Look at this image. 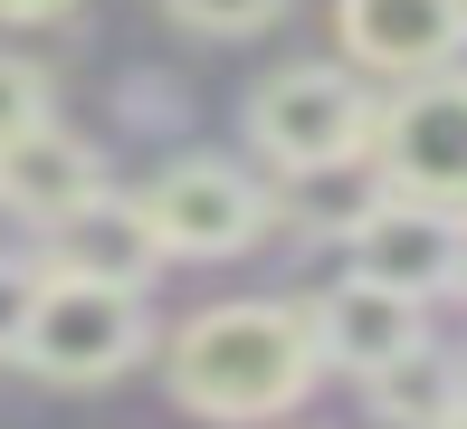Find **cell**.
I'll return each instance as SVG.
<instances>
[{"label": "cell", "mask_w": 467, "mask_h": 429, "mask_svg": "<svg viewBox=\"0 0 467 429\" xmlns=\"http://www.w3.org/2000/svg\"><path fill=\"white\" fill-rule=\"evenodd\" d=\"M172 392L201 420H277L315 392V325L296 306H210L172 334Z\"/></svg>", "instance_id": "6da1fadb"}, {"label": "cell", "mask_w": 467, "mask_h": 429, "mask_svg": "<svg viewBox=\"0 0 467 429\" xmlns=\"http://www.w3.org/2000/svg\"><path fill=\"white\" fill-rule=\"evenodd\" d=\"M143 343H153L143 287H105V277L48 267L38 315H29V334H19V362L48 372V382H115L124 362H143Z\"/></svg>", "instance_id": "7a4b0ae2"}, {"label": "cell", "mask_w": 467, "mask_h": 429, "mask_svg": "<svg viewBox=\"0 0 467 429\" xmlns=\"http://www.w3.org/2000/svg\"><path fill=\"white\" fill-rule=\"evenodd\" d=\"M372 124H381V105L344 68H286V77H267L258 96H248V134H258V153L277 172L372 153Z\"/></svg>", "instance_id": "3957f363"}, {"label": "cell", "mask_w": 467, "mask_h": 429, "mask_svg": "<svg viewBox=\"0 0 467 429\" xmlns=\"http://www.w3.org/2000/svg\"><path fill=\"white\" fill-rule=\"evenodd\" d=\"M372 162L391 191L439 210H467V77H410L372 124Z\"/></svg>", "instance_id": "277c9868"}, {"label": "cell", "mask_w": 467, "mask_h": 429, "mask_svg": "<svg viewBox=\"0 0 467 429\" xmlns=\"http://www.w3.org/2000/svg\"><path fill=\"white\" fill-rule=\"evenodd\" d=\"M134 201H143V220L162 229V248H172V257H229V248H248L267 220H277L267 182H248V172L220 162V153L162 162L153 182L134 191Z\"/></svg>", "instance_id": "5b68a950"}, {"label": "cell", "mask_w": 467, "mask_h": 429, "mask_svg": "<svg viewBox=\"0 0 467 429\" xmlns=\"http://www.w3.org/2000/svg\"><path fill=\"white\" fill-rule=\"evenodd\" d=\"M344 248H353V277H381V287L420 296V306L439 287H458V210L410 201V191H381Z\"/></svg>", "instance_id": "8992f818"}, {"label": "cell", "mask_w": 467, "mask_h": 429, "mask_svg": "<svg viewBox=\"0 0 467 429\" xmlns=\"http://www.w3.org/2000/svg\"><path fill=\"white\" fill-rule=\"evenodd\" d=\"M334 29H344V58L372 77H439L467 48V10L458 0H334Z\"/></svg>", "instance_id": "52a82bcc"}, {"label": "cell", "mask_w": 467, "mask_h": 429, "mask_svg": "<svg viewBox=\"0 0 467 429\" xmlns=\"http://www.w3.org/2000/svg\"><path fill=\"white\" fill-rule=\"evenodd\" d=\"M306 325H315V362H334V372H381V362H400L410 343H430L420 334V296H400V287H381V277H344V287H325L306 306Z\"/></svg>", "instance_id": "ba28073f"}, {"label": "cell", "mask_w": 467, "mask_h": 429, "mask_svg": "<svg viewBox=\"0 0 467 429\" xmlns=\"http://www.w3.org/2000/svg\"><path fill=\"white\" fill-rule=\"evenodd\" d=\"M162 257H172V248H162V229L143 220V201H124V191H87L67 220H48V267H67V277L153 287Z\"/></svg>", "instance_id": "9c48e42d"}, {"label": "cell", "mask_w": 467, "mask_h": 429, "mask_svg": "<svg viewBox=\"0 0 467 429\" xmlns=\"http://www.w3.org/2000/svg\"><path fill=\"white\" fill-rule=\"evenodd\" d=\"M87 191H105L96 153L77 134H57V124H38V134H19L10 153H0V201L29 210V220H67Z\"/></svg>", "instance_id": "30bf717a"}, {"label": "cell", "mask_w": 467, "mask_h": 429, "mask_svg": "<svg viewBox=\"0 0 467 429\" xmlns=\"http://www.w3.org/2000/svg\"><path fill=\"white\" fill-rule=\"evenodd\" d=\"M458 411H467V382L439 343H410L400 362L372 372V420L381 429H458Z\"/></svg>", "instance_id": "8fae6325"}, {"label": "cell", "mask_w": 467, "mask_h": 429, "mask_svg": "<svg viewBox=\"0 0 467 429\" xmlns=\"http://www.w3.org/2000/svg\"><path fill=\"white\" fill-rule=\"evenodd\" d=\"M381 162L372 153H353V162H315V172H296L286 182V220L296 229H315V239H353L363 229V210L381 201Z\"/></svg>", "instance_id": "7c38bea8"}, {"label": "cell", "mask_w": 467, "mask_h": 429, "mask_svg": "<svg viewBox=\"0 0 467 429\" xmlns=\"http://www.w3.org/2000/svg\"><path fill=\"white\" fill-rule=\"evenodd\" d=\"M38 124H48V77L0 48V153H10L19 134H38Z\"/></svg>", "instance_id": "4fadbf2b"}, {"label": "cell", "mask_w": 467, "mask_h": 429, "mask_svg": "<svg viewBox=\"0 0 467 429\" xmlns=\"http://www.w3.org/2000/svg\"><path fill=\"white\" fill-rule=\"evenodd\" d=\"M162 10H172L182 29H201V38H258L286 0H162Z\"/></svg>", "instance_id": "5bb4252c"}, {"label": "cell", "mask_w": 467, "mask_h": 429, "mask_svg": "<svg viewBox=\"0 0 467 429\" xmlns=\"http://www.w3.org/2000/svg\"><path fill=\"white\" fill-rule=\"evenodd\" d=\"M38 287H48V267L0 257V353H19V334H29V315H38Z\"/></svg>", "instance_id": "9a60e30c"}, {"label": "cell", "mask_w": 467, "mask_h": 429, "mask_svg": "<svg viewBox=\"0 0 467 429\" xmlns=\"http://www.w3.org/2000/svg\"><path fill=\"white\" fill-rule=\"evenodd\" d=\"M77 0H0V19H67Z\"/></svg>", "instance_id": "2e32d148"}, {"label": "cell", "mask_w": 467, "mask_h": 429, "mask_svg": "<svg viewBox=\"0 0 467 429\" xmlns=\"http://www.w3.org/2000/svg\"><path fill=\"white\" fill-rule=\"evenodd\" d=\"M458 287H467V210H458Z\"/></svg>", "instance_id": "e0dca14e"}, {"label": "cell", "mask_w": 467, "mask_h": 429, "mask_svg": "<svg viewBox=\"0 0 467 429\" xmlns=\"http://www.w3.org/2000/svg\"><path fill=\"white\" fill-rule=\"evenodd\" d=\"M458 429H467V411H458Z\"/></svg>", "instance_id": "ac0fdd59"}, {"label": "cell", "mask_w": 467, "mask_h": 429, "mask_svg": "<svg viewBox=\"0 0 467 429\" xmlns=\"http://www.w3.org/2000/svg\"><path fill=\"white\" fill-rule=\"evenodd\" d=\"M458 10H467V0H458Z\"/></svg>", "instance_id": "d6986e66"}]
</instances>
